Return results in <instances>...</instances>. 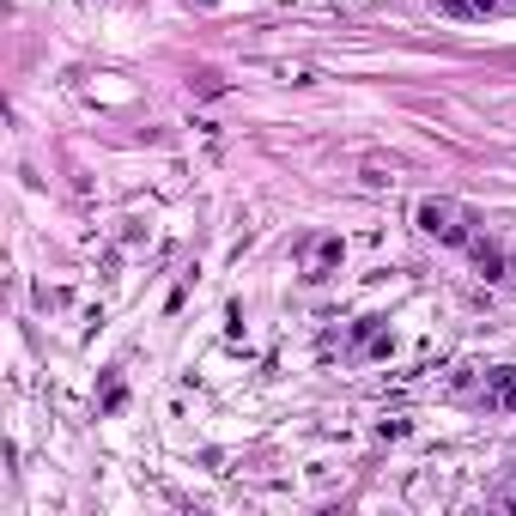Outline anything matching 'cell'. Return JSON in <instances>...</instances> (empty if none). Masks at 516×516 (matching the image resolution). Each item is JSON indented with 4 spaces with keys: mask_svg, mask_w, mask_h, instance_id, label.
<instances>
[{
    "mask_svg": "<svg viewBox=\"0 0 516 516\" xmlns=\"http://www.w3.org/2000/svg\"><path fill=\"white\" fill-rule=\"evenodd\" d=\"M419 231H425V238H437V243H468L474 238V231H468V213H462L456 200H419Z\"/></svg>",
    "mask_w": 516,
    "mask_h": 516,
    "instance_id": "cell-1",
    "label": "cell"
},
{
    "mask_svg": "<svg viewBox=\"0 0 516 516\" xmlns=\"http://www.w3.org/2000/svg\"><path fill=\"white\" fill-rule=\"evenodd\" d=\"M474 6V19H486V13H498V0H468Z\"/></svg>",
    "mask_w": 516,
    "mask_h": 516,
    "instance_id": "cell-6",
    "label": "cell"
},
{
    "mask_svg": "<svg viewBox=\"0 0 516 516\" xmlns=\"http://www.w3.org/2000/svg\"><path fill=\"white\" fill-rule=\"evenodd\" d=\"M437 6H443L450 19H474V6H468V0H437Z\"/></svg>",
    "mask_w": 516,
    "mask_h": 516,
    "instance_id": "cell-5",
    "label": "cell"
},
{
    "mask_svg": "<svg viewBox=\"0 0 516 516\" xmlns=\"http://www.w3.org/2000/svg\"><path fill=\"white\" fill-rule=\"evenodd\" d=\"M486 407H498V414H516V365L492 371V383H486Z\"/></svg>",
    "mask_w": 516,
    "mask_h": 516,
    "instance_id": "cell-2",
    "label": "cell"
},
{
    "mask_svg": "<svg viewBox=\"0 0 516 516\" xmlns=\"http://www.w3.org/2000/svg\"><path fill=\"white\" fill-rule=\"evenodd\" d=\"M340 256H346V243H340V238H322L316 249H310V274H328Z\"/></svg>",
    "mask_w": 516,
    "mask_h": 516,
    "instance_id": "cell-4",
    "label": "cell"
},
{
    "mask_svg": "<svg viewBox=\"0 0 516 516\" xmlns=\"http://www.w3.org/2000/svg\"><path fill=\"white\" fill-rule=\"evenodd\" d=\"M468 249H474V268L486 279H504V256H498V243H486V238H468Z\"/></svg>",
    "mask_w": 516,
    "mask_h": 516,
    "instance_id": "cell-3",
    "label": "cell"
}]
</instances>
